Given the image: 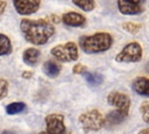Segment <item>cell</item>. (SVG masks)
<instances>
[{
  "label": "cell",
  "mask_w": 149,
  "mask_h": 134,
  "mask_svg": "<svg viewBox=\"0 0 149 134\" xmlns=\"http://www.w3.org/2000/svg\"><path fill=\"white\" fill-rule=\"evenodd\" d=\"M20 30L24 40L34 45L45 44L55 34V27L52 22L45 19H22L20 22Z\"/></svg>",
  "instance_id": "obj_1"
},
{
  "label": "cell",
  "mask_w": 149,
  "mask_h": 134,
  "mask_svg": "<svg viewBox=\"0 0 149 134\" xmlns=\"http://www.w3.org/2000/svg\"><path fill=\"white\" fill-rule=\"evenodd\" d=\"M113 44V37L109 33L99 31L92 35H83L79 37V48L85 54H99L108 50Z\"/></svg>",
  "instance_id": "obj_2"
},
{
  "label": "cell",
  "mask_w": 149,
  "mask_h": 134,
  "mask_svg": "<svg viewBox=\"0 0 149 134\" xmlns=\"http://www.w3.org/2000/svg\"><path fill=\"white\" fill-rule=\"evenodd\" d=\"M78 121L85 132H98L105 127V117L98 110H88L83 112L79 115Z\"/></svg>",
  "instance_id": "obj_3"
},
{
  "label": "cell",
  "mask_w": 149,
  "mask_h": 134,
  "mask_svg": "<svg viewBox=\"0 0 149 134\" xmlns=\"http://www.w3.org/2000/svg\"><path fill=\"white\" fill-rule=\"evenodd\" d=\"M50 54L59 62L68 63L72 61L78 59V45L74 42H66L63 44L55 45L51 50Z\"/></svg>",
  "instance_id": "obj_4"
},
{
  "label": "cell",
  "mask_w": 149,
  "mask_h": 134,
  "mask_svg": "<svg viewBox=\"0 0 149 134\" xmlns=\"http://www.w3.org/2000/svg\"><path fill=\"white\" fill-rule=\"evenodd\" d=\"M142 59V47L139 42L127 43L120 52L115 56V61L119 63H137Z\"/></svg>",
  "instance_id": "obj_5"
},
{
  "label": "cell",
  "mask_w": 149,
  "mask_h": 134,
  "mask_svg": "<svg viewBox=\"0 0 149 134\" xmlns=\"http://www.w3.org/2000/svg\"><path fill=\"white\" fill-rule=\"evenodd\" d=\"M47 134H63L65 132L64 115L58 113L48 114L44 119Z\"/></svg>",
  "instance_id": "obj_6"
},
{
  "label": "cell",
  "mask_w": 149,
  "mask_h": 134,
  "mask_svg": "<svg viewBox=\"0 0 149 134\" xmlns=\"http://www.w3.org/2000/svg\"><path fill=\"white\" fill-rule=\"evenodd\" d=\"M107 103L115 107V110H120L123 112L129 113V107H130V98L123 92L120 91H112L107 96Z\"/></svg>",
  "instance_id": "obj_7"
},
{
  "label": "cell",
  "mask_w": 149,
  "mask_h": 134,
  "mask_svg": "<svg viewBox=\"0 0 149 134\" xmlns=\"http://www.w3.org/2000/svg\"><path fill=\"white\" fill-rule=\"evenodd\" d=\"M119 12L123 15H139L144 10L142 1L134 0H119L116 2Z\"/></svg>",
  "instance_id": "obj_8"
},
{
  "label": "cell",
  "mask_w": 149,
  "mask_h": 134,
  "mask_svg": "<svg viewBox=\"0 0 149 134\" xmlns=\"http://www.w3.org/2000/svg\"><path fill=\"white\" fill-rule=\"evenodd\" d=\"M15 10L20 15H30L36 13L41 7L40 0H16L13 2Z\"/></svg>",
  "instance_id": "obj_9"
},
{
  "label": "cell",
  "mask_w": 149,
  "mask_h": 134,
  "mask_svg": "<svg viewBox=\"0 0 149 134\" xmlns=\"http://www.w3.org/2000/svg\"><path fill=\"white\" fill-rule=\"evenodd\" d=\"M61 20L69 27H83L86 23V17L77 12H66L62 15Z\"/></svg>",
  "instance_id": "obj_10"
},
{
  "label": "cell",
  "mask_w": 149,
  "mask_h": 134,
  "mask_svg": "<svg viewBox=\"0 0 149 134\" xmlns=\"http://www.w3.org/2000/svg\"><path fill=\"white\" fill-rule=\"evenodd\" d=\"M127 117H128L127 112H123V111H120V110H113V111H111L106 114L105 126H107V127L116 126V125L121 124Z\"/></svg>",
  "instance_id": "obj_11"
},
{
  "label": "cell",
  "mask_w": 149,
  "mask_h": 134,
  "mask_svg": "<svg viewBox=\"0 0 149 134\" xmlns=\"http://www.w3.org/2000/svg\"><path fill=\"white\" fill-rule=\"evenodd\" d=\"M132 89L135 93L140 96L149 97V78L148 77H136L132 82Z\"/></svg>",
  "instance_id": "obj_12"
},
{
  "label": "cell",
  "mask_w": 149,
  "mask_h": 134,
  "mask_svg": "<svg viewBox=\"0 0 149 134\" xmlns=\"http://www.w3.org/2000/svg\"><path fill=\"white\" fill-rule=\"evenodd\" d=\"M40 55H41V52H40L38 49H36V48H28V49H26V50L23 51V54H22V59H23V62H24L27 65L33 66V65H35V64L38 62Z\"/></svg>",
  "instance_id": "obj_13"
},
{
  "label": "cell",
  "mask_w": 149,
  "mask_h": 134,
  "mask_svg": "<svg viewBox=\"0 0 149 134\" xmlns=\"http://www.w3.org/2000/svg\"><path fill=\"white\" fill-rule=\"evenodd\" d=\"M61 70H62L61 65L55 61H47L43 64V71L50 78H56L59 75Z\"/></svg>",
  "instance_id": "obj_14"
},
{
  "label": "cell",
  "mask_w": 149,
  "mask_h": 134,
  "mask_svg": "<svg viewBox=\"0 0 149 134\" xmlns=\"http://www.w3.org/2000/svg\"><path fill=\"white\" fill-rule=\"evenodd\" d=\"M13 47L9 37L0 33V56H7L12 52Z\"/></svg>",
  "instance_id": "obj_15"
},
{
  "label": "cell",
  "mask_w": 149,
  "mask_h": 134,
  "mask_svg": "<svg viewBox=\"0 0 149 134\" xmlns=\"http://www.w3.org/2000/svg\"><path fill=\"white\" fill-rule=\"evenodd\" d=\"M24 110H26V104L23 101H14L6 106V113L9 115L22 113Z\"/></svg>",
  "instance_id": "obj_16"
},
{
  "label": "cell",
  "mask_w": 149,
  "mask_h": 134,
  "mask_svg": "<svg viewBox=\"0 0 149 134\" xmlns=\"http://www.w3.org/2000/svg\"><path fill=\"white\" fill-rule=\"evenodd\" d=\"M84 78H85V80L90 84V85H92V86H98V85H100L102 82H104V77H102V75L101 73H97V72H86L85 75H84Z\"/></svg>",
  "instance_id": "obj_17"
},
{
  "label": "cell",
  "mask_w": 149,
  "mask_h": 134,
  "mask_svg": "<svg viewBox=\"0 0 149 134\" xmlns=\"http://www.w3.org/2000/svg\"><path fill=\"white\" fill-rule=\"evenodd\" d=\"M72 3L74 6H77L78 8L83 9L84 12H91L95 7V2L93 0H79V1L74 0V1H72Z\"/></svg>",
  "instance_id": "obj_18"
},
{
  "label": "cell",
  "mask_w": 149,
  "mask_h": 134,
  "mask_svg": "<svg viewBox=\"0 0 149 134\" xmlns=\"http://www.w3.org/2000/svg\"><path fill=\"white\" fill-rule=\"evenodd\" d=\"M122 28L126 30V31H128L129 34H132V35H135V34H137L140 30H141V28H142V26L140 24V23H135V22H123L122 23Z\"/></svg>",
  "instance_id": "obj_19"
},
{
  "label": "cell",
  "mask_w": 149,
  "mask_h": 134,
  "mask_svg": "<svg viewBox=\"0 0 149 134\" xmlns=\"http://www.w3.org/2000/svg\"><path fill=\"white\" fill-rule=\"evenodd\" d=\"M140 113L142 120L149 125V100H146L140 105Z\"/></svg>",
  "instance_id": "obj_20"
},
{
  "label": "cell",
  "mask_w": 149,
  "mask_h": 134,
  "mask_svg": "<svg viewBox=\"0 0 149 134\" xmlns=\"http://www.w3.org/2000/svg\"><path fill=\"white\" fill-rule=\"evenodd\" d=\"M8 89H9L8 82H7L5 78H0V100H2L3 98L7 97V94H8Z\"/></svg>",
  "instance_id": "obj_21"
},
{
  "label": "cell",
  "mask_w": 149,
  "mask_h": 134,
  "mask_svg": "<svg viewBox=\"0 0 149 134\" xmlns=\"http://www.w3.org/2000/svg\"><path fill=\"white\" fill-rule=\"evenodd\" d=\"M72 72L74 73V75H85L86 72H87V68L84 65V64H81V63H77L76 65H73V68H72Z\"/></svg>",
  "instance_id": "obj_22"
},
{
  "label": "cell",
  "mask_w": 149,
  "mask_h": 134,
  "mask_svg": "<svg viewBox=\"0 0 149 134\" xmlns=\"http://www.w3.org/2000/svg\"><path fill=\"white\" fill-rule=\"evenodd\" d=\"M6 6H7V2L6 1H0V16L3 14V12L6 9Z\"/></svg>",
  "instance_id": "obj_23"
},
{
  "label": "cell",
  "mask_w": 149,
  "mask_h": 134,
  "mask_svg": "<svg viewBox=\"0 0 149 134\" xmlns=\"http://www.w3.org/2000/svg\"><path fill=\"white\" fill-rule=\"evenodd\" d=\"M31 75H33V73H31L30 71H23V72H22V77H23V78H27V79L30 78Z\"/></svg>",
  "instance_id": "obj_24"
},
{
  "label": "cell",
  "mask_w": 149,
  "mask_h": 134,
  "mask_svg": "<svg viewBox=\"0 0 149 134\" xmlns=\"http://www.w3.org/2000/svg\"><path fill=\"white\" fill-rule=\"evenodd\" d=\"M137 134H149V127H148V128H143V129L139 131V133H137Z\"/></svg>",
  "instance_id": "obj_25"
},
{
  "label": "cell",
  "mask_w": 149,
  "mask_h": 134,
  "mask_svg": "<svg viewBox=\"0 0 149 134\" xmlns=\"http://www.w3.org/2000/svg\"><path fill=\"white\" fill-rule=\"evenodd\" d=\"M1 134H15L13 131H9V129H6V131H3Z\"/></svg>",
  "instance_id": "obj_26"
},
{
  "label": "cell",
  "mask_w": 149,
  "mask_h": 134,
  "mask_svg": "<svg viewBox=\"0 0 149 134\" xmlns=\"http://www.w3.org/2000/svg\"><path fill=\"white\" fill-rule=\"evenodd\" d=\"M38 134H47V133H45V132H43V133H38Z\"/></svg>",
  "instance_id": "obj_27"
}]
</instances>
